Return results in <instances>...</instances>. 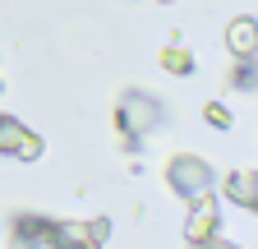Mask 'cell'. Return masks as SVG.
<instances>
[{
	"label": "cell",
	"mask_w": 258,
	"mask_h": 249,
	"mask_svg": "<svg viewBox=\"0 0 258 249\" xmlns=\"http://www.w3.org/2000/svg\"><path fill=\"white\" fill-rule=\"evenodd\" d=\"M166 184L194 208L199 199L212 194V171H208L203 157H189V152H180V157H171V166H166Z\"/></svg>",
	"instance_id": "1"
},
{
	"label": "cell",
	"mask_w": 258,
	"mask_h": 249,
	"mask_svg": "<svg viewBox=\"0 0 258 249\" xmlns=\"http://www.w3.org/2000/svg\"><path fill=\"white\" fill-rule=\"evenodd\" d=\"M42 152H46V143L32 134L23 120L0 115V157H14V162H37Z\"/></svg>",
	"instance_id": "2"
},
{
	"label": "cell",
	"mask_w": 258,
	"mask_h": 249,
	"mask_svg": "<svg viewBox=\"0 0 258 249\" xmlns=\"http://www.w3.org/2000/svg\"><path fill=\"white\" fill-rule=\"evenodd\" d=\"M115 125H120V143H124V148H134L139 134L157 125V106L143 97V92H129V97L120 102V111H115Z\"/></svg>",
	"instance_id": "3"
},
{
	"label": "cell",
	"mask_w": 258,
	"mask_h": 249,
	"mask_svg": "<svg viewBox=\"0 0 258 249\" xmlns=\"http://www.w3.org/2000/svg\"><path fill=\"white\" fill-rule=\"evenodd\" d=\"M217 231H221V212H217V203H212V194H208V199H199V203L189 208L184 240H189V244H208V240H217Z\"/></svg>",
	"instance_id": "4"
},
{
	"label": "cell",
	"mask_w": 258,
	"mask_h": 249,
	"mask_svg": "<svg viewBox=\"0 0 258 249\" xmlns=\"http://www.w3.org/2000/svg\"><path fill=\"white\" fill-rule=\"evenodd\" d=\"M226 46H231L235 60H253V51H258V23L249 14L231 19V28H226Z\"/></svg>",
	"instance_id": "5"
},
{
	"label": "cell",
	"mask_w": 258,
	"mask_h": 249,
	"mask_svg": "<svg viewBox=\"0 0 258 249\" xmlns=\"http://www.w3.org/2000/svg\"><path fill=\"white\" fill-rule=\"evenodd\" d=\"M226 199H231L235 208H244V212H253V203H258L253 171H231V175H226Z\"/></svg>",
	"instance_id": "6"
},
{
	"label": "cell",
	"mask_w": 258,
	"mask_h": 249,
	"mask_svg": "<svg viewBox=\"0 0 258 249\" xmlns=\"http://www.w3.org/2000/svg\"><path fill=\"white\" fill-rule=\"evenodd\" d=\"M55 249H102V240H92L83 222H55Z\"/></svg>",
	"instance_id": "7"
},
{
	"label": "cell",
	"mask_w": 258,
	"mask_h": 249,
	"mask_svg": "<svg viewBox=\"0 0 258 249\" xmlns=\"http://www.w3.org/2000/svg\"><path fill=\"white\" fill-rule=\"evenodd\" d=\"M161 70H166V74H194V51H184V46H166V51H161Z\"/></svg>",
	"instance_id": "8"
},
{
	"label": "cell",
	"mask_w": 258,
	"mask_h": 249,
	"mask_svg": "<svg viewBox=\"0 0 258 249\" xmlns=\"http://www.w3.org/2000/svg\"><path fill=\"white\" fill-rule=\"evenodd\" d=\"M203 120L212 125V130H231V125H235L231 106H221V102H208V106H203Z\"/></svg>",
	"instance_id": "9"
},
{
	"label": "cell",
	"mask_w": 258,
	"mask_h": 249,
	"mask_svg": "<svg viewBox=\"0 0 258 249\" xmlns=\"http://www.w3.org/2000/svg\"><path fill=\"white\" fill-rule=\"evenodd\" d=\"M88 231H92V240H106L111 235V222H106V217H97V222H88Z\"/></svg>",
	"instance_id": "10"
},
{
	"label": "cell",
	"mask_w": 258,
	"mask_h": 249,
	"mask_svg": "<svg viewBox=\"0 0 258 249\" xmlns=\"http://www.w3.org/2000/svg\"><path fill=\"white\" fill-rule=\"evenodd\" d=\"M189 249H235V244H221V240H208V244H189Z\"/></svg>",
	"instance_id": "11"
},
{
	"label": "cell",
	"mask_w": 258,
	"mask_h": 249,
	"mask_svg": "<svg viewBox=\"0 0 258 249\" xmlns=\"http://www.w3.org/2000/svg\"><path fill=\"white\" fill-rule=\"evenodd\" d=\"M0 88H5V83H0Z\"/></svg>",
	"instance_id": "12"
}]
</instances>
